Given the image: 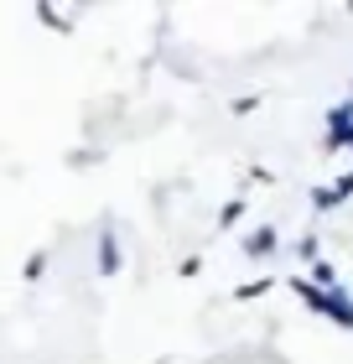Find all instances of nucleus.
I'll use <instances>...</instances> for the list:
<instances>
[{
	"label": "nucleus",
	"mask_w": 353,
	"mask_h": 364,
	"mask_svg": "<svg viewBox=\"0 0 353 364\" xmlns=\"http://www.w3.org/2000/svg\"><path fill=\"white\" fill-rule=\"evenodd\" d=\"M348 198H353V172L338 177V182H327V188H312V208L317 213H332V208H343Z\"/></svg>",
	"instance_id": "nucleus-2"
},
{
	"label": "nucleus",
	"mask_w": 353,
	"mask_h": 364,
	"mask_svg": "<svg viewBox=\"0 0 353 364\" xmlns=\"http://www.w3.org/2000/svg\"><path fill=\"white\" fill-rule=\"evenodd\" d=\"M265 291H271V276H265V281H249V287H239L234 296H239V302H255V296H265Z\"/></svg>",
	"instance_id": "nucleus-8"
},
{
	"label": "nucleus",
	"mask_w": 353,
	"mask_h": 364,
	"mask_svg": "<svg viewBox=\"0 0 353 364\" xmlns=\"http://www.w3.org/2000/svg\"><path fill=\"white\" fill-rule=\"evenodd\" d=\"M327 125H332V136H327V151H343V146H353V99L348 105H338L327 114Z\"/></svg>",
	"instance_id": "nucleus-4"
},
{
	"label": "nucleus",
	"mask_w": 353,
	"mask_h": 364,
	"mask_svg": "<svg viewBox=\"0 0 353 364\" xmlns=\"http://www.w3.org/2000/svg\"><path fill=\"white\" fill-rule=\"evenodd\" d=\"M276 245H281V235H276V224H260V229H249L244 235V260H271L276 255Z\"/></svg>",
	"instance_id": "nucleus-3"
},
{
	"label": "nucleus",
	"mask_w": 353,
	"mask_h": 364,
	"mask_svg": "<svg viewBox=\"0 0 353 364\" xmlns=\"http://www.w3.org/2000/svg\"><path fill=\"white\" fill-rule=\"evenodd\" d=\"M239 213H244V198H229V203H224V213H218V224H224V229H234V224H239Z\"/></svg>",
	"instance_id": "nucleus-7"
},
{
	"label": "nucleus",
	"mask_w": 353,
	"mask_h": 364,
	"mask_svg": "<svg viewBox=\"0 0 353 364\" xmlns=\"http://www.w3.org/2000/svg\"><path fill=\"white\" fill-rule=\"evenodd\" d=\"M42 271H47V260H42V255H31V260H26V281H37Z\"/></svg>",
	"instance_id": "nucleus-9"
},
{
	"label": "nucleus",
	"mask_w": 353,
	"mask_h": 364,
	"mask_svg": "<svg viewBox=\"0 0 353 364\" xmlns=\"http://www.w3.org/2000/svg\"><path fill=\"white\" fill-rule=\"evenodd\" d=\"M120 266H125L120 240H114V235H109V224H104V229H99V271H104V276H114Z\"/></svg>",
	"instance_id": "nucleus-5"
},
{
	"label": "nucleus",
	"mask_w": 353,
	"mask_h": 364,
	"mask_svg": "<svg viewBox=\"0 0 353 364\" xmlns=\"http://www.w3.org/2000/svg\"><path fill=\"white\" fill-rule=\"evenodd\" d=\"M291 287H296V296H301V302H307L312 312H322V318L353 328V302H348V291H343V287H338V291H322V287H312V281H291Z\"/></svg>",
	"instance_id": "nucleus-1"
},
{
	"label": "nucleus",
	"mask_w": 353,
	"mask_h": 364,
	"mask_svg": "<svg viewBox=\"0 0 353 364\" xmlns=\"http://www.w3.org/2000/svg\"><path fill=\"white\" fill-rule=\"evenodd\" d=\"M307 281H312V287H322V291H338V271H332L327 260H312V276Z\"/></svg>",
	"instance_id": "nucleus-6"
}]
</instances>
